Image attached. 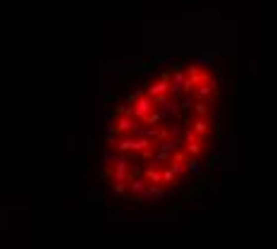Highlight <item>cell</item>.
Listing matches in <instances>:
<instances>
[{
    "mask_svg": "<svg viewBox=\"0 0 277 249\" xmlns=\"http://www.w3.org/2000/svg\"><path fill=\"white\" fill-rule=\"evenodd\" d=\"M222 77L203 58L170 60L112 106L100 151L108 196L151 206L201 180L220 146Z\"/></svg>",
    "mask_w": 277,
    "mask_h": 249,
    "instance_id": "1",
    "label": "cell"
}]
</instances>
